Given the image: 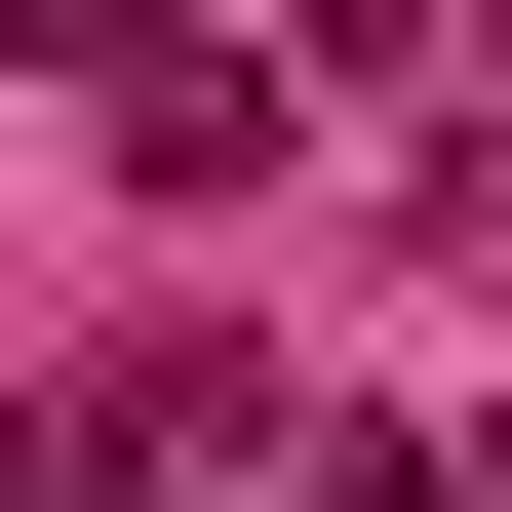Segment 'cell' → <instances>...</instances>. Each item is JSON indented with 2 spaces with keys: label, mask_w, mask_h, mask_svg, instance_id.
Masks as SVG:
<instances>
[{
  "label": "cell",
  "mask_w": 512,
  "mask_h": 512,
  "mask_svg": "<svg viewBox=\"0 0 512 512\" xmlns=\"http://www.w3.org/2000/svg\"><path fill=\"white\" fill-rule=\"evenodd\" d=\"M0 40H158V0H0Z\"/></svg>",
  "instance_id": "1"
}]
</instances>
